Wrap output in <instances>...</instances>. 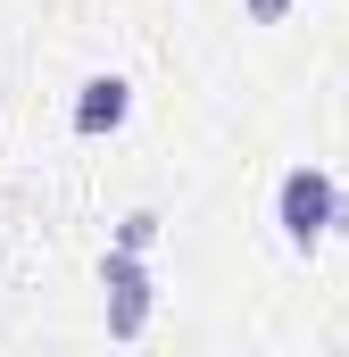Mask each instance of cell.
<instances>
[{
	"label": "cell",
	"instance_id": "6da1fadb",
	"mask_svg": "<svg viewBox=\"0 0 349 357\" xmlns=\"http://www.w3.org/2000/svg\"><path fill=\"white\" fill-rule=\"evenodd\" d=\"M333 208H341V191H333L325 167H291V175L274 183V225H283L291 250H316L333 233Z\"/></svg>",
	"mask_w": 349,
	"mask_h": 357
},
{
	"label": "cell",
	"instance_id": "7a4b0ae2",
	"mask_svg": "<svg viewBox=\"0 0 349 357\" xmlns=\"http://www.w3.org/2000/svg\"><path fill=\"white\" fill-rule=\"evenodd\" d=\"M100 291H108V333L117 341H142V324H150V274H142V250H108L100 258Z\"/></svg>",
	"mask_w": 349,
	"mask_h": 357
},
{
	"label": "cell",
	"instance_id": "3957f363",
	"mask_svg": "<svg viewBox=\"0 0 349 357\" xmlns=\"http://www.w3.org/2000/svg\"><path fill=\"white\" fill-rule=\"evenodd\" d=\"M125 116H133V84L125 75H91L75 91V133H117Z\"/></svg>",
	"mask_w": 349,
	"mask_h": 357
},
{
	"label": "cell",
	"instance_id": "277c9868",
	"mask_svg": "<svg viewBox=\"0 0 349 357\" xmlns=\"http://www.w3.org/2000/svg\"><path fill=\"white\" fill-rule=\"evenodd\" d=\"M117 241H125V250H150V241H158V216H150V208H133V216L117 225Z\"/></svg>",
	"mask_w": 349,
	"mask_h": 357
},
{
	"label": "cell",
	"instance_id": "5b68a950",
	"mask_svg": "<svg viewBox=\"0 0 349 357\" xmlns=\"http://www.w3.org/2000/svg\"><path fill=\"white\" fill-rule=\"evenodd\" d=\"M250 17H258V25H274V17H291V0H250Z\"/></svg>",
	"mask_w": 349,
	"mask_h": 357
},
{
	"label": "cell",
	"instance_id": "8992f818",
	"mask_svg": "<svg viewBox=\"0 0 349 357\" xmlns=\"http://www.w3.org/2000/svg\"><path fill=\"white\" fill-rule=\"evenodd\" d=\"M333 233H349V199H341V208H333Z\"/></svg>",
	"mask_w": 349,
	"mask_h": 357
}]
</instances>
